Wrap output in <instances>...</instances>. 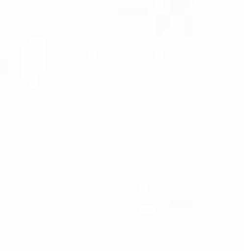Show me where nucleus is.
Segmentation results:
<instances>
[]
</instances>
